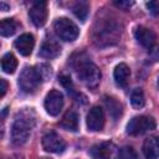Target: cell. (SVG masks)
Instances as JSON below:
<instances>
[{"mask_svg":"<svg viewBox=\"0 0 159 159\" xmlns=\"http://www.w3.org/2000/svg\"><path fill=\"white\" fill-rule=\"evenodd\" d=\"M42 147L46 152L60 154V153L65 152L66 142L60 137V134H57L53 130H50V132L45 133L42 137Z\"/></svg>","mask_w":159,"mask_h":159,"instance_id":"52a82bcc","label":"cell"},{"mask_svg":"<svg viewBox=\"0 0 159 159\" xmlns=\"http://www.w3.org/2000/svg\"><path fill=\"white\" fill-rule=\"evenodd\" d=\"M0 84H1V92H0V97H4L5 96V93H6V91H7V82L4 80V78H1L0 80Z\"/></svg>","mask_w":159,"mask_h":159,"instance_id":"83f0119b","label":"cell"},{"mask_svg":"<svg viewBox=\"0 0 159 159\" xmlns=\"http://www.w3.org/2000/svg\"><path fill=\"white\" fill-rule=\"evenodd\" d=\"M7 159H25V158H24L22 154H12V155H10Z\"/></svg>","mask_w":159,"mask_h":159,"instance_id":"f1b7e54d","label":"cell"},{"mask_svg":"<svg viewBox=\"0 0 159 159\" xmlns=\"http://www.w3.org/2000/svg\"><path fill=\"white\" fill-rule=\"evenodd\" d=\"M45 109L50 116H57L60 114L62 107H63V96L60 91L57 89H52L47 93L45 102H43Z\"/></svg>","mask_w":159,"mask_h":159,"instance_id":"ba28073f","label":"cell"},{"mask_svg":"<svg viewBox=\"0 0 159 159\" xmlns=\"http://www.w3.org/2000/svg\"><path fill=\"white\" fill-rule=\"evenodd\" d=\"M60 125L66 130L76 132L78 129V114L75 111H68L60 122Z\"/></svg>","mask_w":159,"mask_h":159,"instance_id":"2e32d148","label":"cell"},{"mask_svg":"<svg viewBox=\"0 0 159 159\" xmlns=\"http://www.w3.org/2000/svg\"><path fill=\"white\" fill-rule=\"evenodd\" d=\"M36 124V114L32 109L25 108L20 111L11 127V142L15 145H22L27 142Z\"/></svg>","mask_w":159,"mask_h":159,"instance_id":"6da1fadb","label":"cell"},{"mask_svg":"<svg viewBox=\"0 0 159 159\" xmlns=\"http://www.w3.org/2000/svg\"><path fill=\"white\" fill-rule=\"evenodd\" d=\"M61 53V46L52 39H47L42 42L39 55L43 58H55Z\"/></svg>","mask_w":159,"mask_h":159,"instance_id":"4fadbf2b","label":"cell"},{"mask_svg":"<svg viewBox=\"0 0 159 159\" xmlns=\"http://www.w3.org/2000/svg\"><path fill=\"white\" fill-rule=\"evenodd\" d=\"M114 4H116V6L127 10V9H129L134 2H133V1H114Z\"/></svg>","mask_w":159,"mask_h":159,"instance_id":"4316f807","label":"cell"},{"mask_svg":"<svg viewBox=\"0 0 159 159\" xmlns=\"http://www.w3.org/2000/svg\"><path fill=\"white\" fill-rule=\"evenodd\" d=\"M35 71H36L37 76L40 77L41 82H46L52 77V68L47 63H40V65L35 66Z\"/></svg>","mask_w":159,"mask_h":159,"instance_id":"ffe728a7","label":"cell"},{"mask_svg":"<svg viewBox=\"0 0 159 159\" xmlns=\"http://www.w3.org/2000/svg\"><path fill=\"white\" fill-rule=\"evenodd\" d=\"M119 158L120 159H139L135 149L129 145H125L122 149H119Z\"/></svg>","mask_w":159,"mask_h":159,"instance_id":"603a6c76","label":"cell"},{"mask_svg":"<svg viewBox=\"0 0 159 159\" xmlns=\"http://www.w3.org/2000/svg\"><path fill=\"white\" fill-rule=\"evenodd\" d=\"M143 153L147 159L159 158V137H149L143 144Z\"/></svg>","mask_w":159,"mask_h":159,"instance_id":"5bb4252c","label":"cell"},{"mask_svg":"<svg viewBox=\"0 0 159 159\" xmlns=\"http://www.w3.org/2000/svg\"><path fill=\"white\" fill-rule=\"evenodd\" d=\"M158 86H159V78H158Z\"/></svg>","mask_w":159,"mask_h":159,"instance_id":"4dcf8cb0","label":"cell"},{"mask_svg":"<svg viewBox=\"0 0 159 159\" xmlns=\"http://www.w3.org/2000/svg\"><path fill=\"white\" fill-rule=\"evenodd\" d=\"M72 65L77 77L89 88H96L101 81L99 68L84 55L77 53L72 58Z\"/></svg>","mask_w":159,"mask_h":159,"instance_id":"7a4b0ae2","label":"cell"},{"mask_svg":"<svg viewBox=\"0 0 159 159\" xmlns=\"http://www.w3.org/2000/svg\"><path fill=\"white\" fill-rule=\"evenodd\" d=\"M60 82L62 83L63 87L67 88L68 92H70V89H72V81H71L70 76H67V75H62V76H60Z\"/></svg>","mask_w":159,"mask_h":159,"instance_id":"d4e9b609","label":"cell"},{"mask_svg":"<svg viewBox=\"0 0 159 159\" xmlns=\"http://www.w3.org/2000/svg\"><path fill=\"white\" fill-rule=\"evenodd\" d=\"M104 103H106V107L108 109L109 116L114 120H117L122 116V113H123V107H122L120 102L117 101L114 97H108L107 96V97H104Z\"/></svg>","mask_w":159,"mask_h":159,"instance_id":"e0dca14e","label":"cell"},{"mask_svg":"<svg viewBox=\"0 0 159 159\" xmlns=\"http://www.w3.org/2000/svg\"><path fill=\"white\" fill-rule=\"evenodd\" d=\"M149 57L152 61H159V45H154L149 50Z\"/></svg>","mask_w":159,"mask_h":159,"instance_id":"484cf974","label":"cell"},{"mask_svg":"<svg viewBox=\"0 0 159 159\" xmlns=\"http://www.w3.org/2000/svg\"><path fill=\"white\" fill-rule=\"evenodd\" d=\"M147 7L148 10L153 14V15H159V0H152V1H148L147 4Z\"/></svg>","mask_w":159,"mask_h":159,"instance_id":"cb8c5ba5","label":"cell"},{"mask_svg":"<svg viewBox=\"0 0 159 159\" xmlns=\"http://www.w3.org/2000/svg\"><path fill=\"white\" fill-rule=\"evenodd\" d=\"M130 103L134 108L139 109L142 107H144L145 104V98H144V93L142 91V88H135L132 94H130Z\"/></svg>","mask_w":159,"mask_h":159,"instance_id":"7402d4cb","label":"cell"},{"mask_svg":"<svg viewBox=\"0 0 159 159\" xmlns=\"http://www.w3.org/2000/svg\"><path fill=\"white\" fill-rule=\"evenodd\" d=\"M53 30L61 40L70 41V42L75 41L78 37V34H80V30H78L77 25L67 17H58L53 22Z\"/></svg>","mask_w":159,"mask_h":159,"instance_id":"3957f363","label":"cell"},{"mask_svg":"<svg viewBox=\"0 0 159 159\" xmlns=\"http://www.w3.org/2000/svg\"><path fill=\"white\" fill-rule=\"evenodd\" d=\"M40 82L41 80L37 76L35 67H25L19 76L20 89L25 93H34L37 89Z\"/></svg>","mask_w":159,"mask_h":159,"instance_id":"5b68a950","label":"cell"},{"mask_svg":"<svg viewBox=\"0 0 159 159\" xmlns=\"http://www.w3.org/2000/svg\"><path fill=\"white\" fill-rule=\"evenodd\" d=\"M0 7H1V10H2V11H7V10L10 9V6H7L4 1H1V2H0Z\"/></svg>","mask_w":159,"mask_h":159,"instance_id":"f546056e","label":"cell"},{"mask_svg":"<svg viewBox=\"0 0 159 159\" xmlns=\"http://www.w3.org/2000/svg\"><path fill=\"white\" fill-rule=\"evenodd\" d=\"M89 153L94 159H119V149L112 142L96 144Z\"/></svg>","mask_w":159,"mask_h":159,"instance_id":"8992f818","label":"cell"},{"mask_svg":"<svg viewBox=\"0 0 159 159\" xmlns=\"http://www.w3.org/2000/svg\"><path fill=\"white\" fill-rule=\"evenodd\" d=\"M130 76V70L129 67L125 65V63H119L114 68V72H113V77H114V81L118 86L120 87H124L128 82V78Z\"/></svg>","mask_w":159,"mask_h":159,"instance_id":"9a60e30c","label":"cell"},{"mask_svg":"<svg viewBox=\"0 0 159 159\" xmlns=\"http://www.w3.org/2000/svg\"><path fill=\"white\" fill-rule=\"evenodd\" d=\"M134 37H135L137 42H138L140 46H143V47H145V48H148V50H150V48L155 45V40H157L155 34H154L150 29L144 27V26H138V27L135 29V31H134Z\"/></svg>","mask_w":159,"mask_h":159,"instance_id":"8fae6325","label":"cell"},{"mask_svg":"<svg viewBox=\"0 0 159 159\" xmlns=\"http://www.w3.org/2000/svg\"><path fill=\"white\" fill-rule=\"evenodd\" d=\"M47 15H48V10H47V2L46 1H36V2H34L31 9L29 10L30 20L32 21V24L36 27H41V26H43L46 24Z\"/></svg>","mask_w":159,"mask_h":159,"instance_id":"9c48e42d","label":"cell"},{"mask_svg":"<svg viewBox=\"0 0 159 159\" xmlns=\"http://www.w3.org/2000/svg\"><path fill=\"white\" fill-rule=\"evenodd\" d=\"M72 11L81 21H84L88 15V4L86 1H78L72 6Z\"/></svg>","mask_w":159,"mask_h":159,"instance_id":"44dd1931","label":"cell"},{"mask_svg":"<svg viewBox=\"0 0 159 159\" xmlns=\"http://www.w3.org/2000/svg\"><path fill=\"white\" fill-rule=\"evenodd\" d=\"M157 127L155 119L148 116H137L133 117L127 124V133L129 135H139L148 130H153Z\"/></svg>","mask_w":159,"mask_h":159,"instance_id":"277c9868","label":"cell"},{"mask_svg":"<svg viewBox=\"0 0 159 159\" xmlns=\"http://www.w3.org/2000/svg\"><path fill=\"white\" fill-rule=\"evenodd\" d=\"M104 113L103 109L99 106H94L89 109L87 118H86V124L88 130L91 132H98L102 130L104 127Z\"/></svg>","mask_w":159,"mask_h":159,"instance_id":"30bf717a","label":"cell"},{"mask_svg":"<svg viewBox=\"0 0 159 159\" xmlns=\"http://www.w3.org/2000/svg\"><path fill=\"white\" fill-rule=\"evenodd\" d=\"M16 32V22L12 19H4L0 22V34L4 37H10Z\"/></svg>","mask_w":159,"mask_h":159,"instance_id":"d6986e66","label":"cell"},{"mask_svg":"<svg viewBox=\"0 0 159 159\" xmlns=\"http://www.w3.org/2000/svg\"><path fill=\"white\" fill-rule=\"evenodd\" d=\"M14 46L20 55L30 56L35 46V37L31 34H22L15 40Z\"/></svg>","mask_w":159,"mask_h":159,"instance_id":"7c38bea8","label":"cell"},{"mask_svg":"<svg viewBox=\"0 0 159 159\" xmlns=\"http://www.w3.org/2000/svg\"><path fill=\"white\" fill-rule=\"evenodd\" d=\"M16 67H17V60H16V57L12 53H10V52L5 53L2 56V58H1V70L5 73L11 75V73L15 72Z\"/></svg>","mask_w":159,"mask_h":159,"instance_id":"ac0fdd59","label":"cell"}]
</instances>
